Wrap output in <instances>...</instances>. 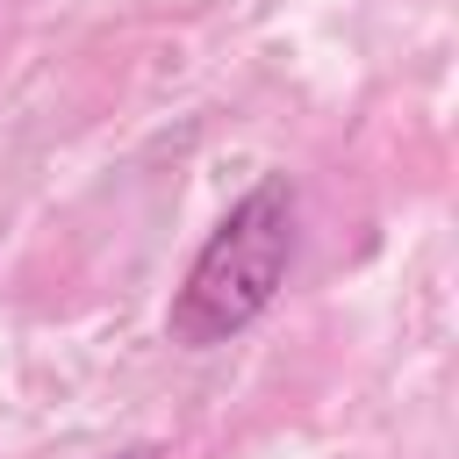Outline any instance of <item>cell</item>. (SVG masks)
I'll return each mask as SVG.
<instances>
[{
    "mask_svg": "<svg viewBox=\"0 0 459 459\" xmlns=\"http://www.w3.org/2000/svg\"><path fill=\"white\" fill-rule=\"evenodd\" d=\"M294 244H301V201H294V179L287 172H265L251 179L230 215L201 237L172 308H165V337L186 344V351H208V344H230L244 337L287 287L294 273Z\"/></svg>",
    "mask_w": 459,
    "mask_h": 459,
    "instance_id": "obj_1",
    "label": "cell"
},
{
    "mask_svg": "<svg viewBox=\"0 0 459 459\" xmlns=\"http://www.w3.org/2000/svg\"><path fill=\"white\" fill-rule=\"evenodd\" d=\"M115 459H158V452H151V445H129V452H115Z\"/></svg>",
    "mask_w": 459,
    "mask_h": 459,
    "instance_id": "obj_2",
    "label": "cell"
}]
</instances>
